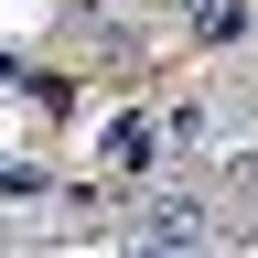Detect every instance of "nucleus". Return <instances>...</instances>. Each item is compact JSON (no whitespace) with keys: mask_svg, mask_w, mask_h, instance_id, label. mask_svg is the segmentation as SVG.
Here are the masks:
<instances>
[{"mask_svg":"<svg viewBox=\"0 0 258 258\" xmlns=\"http://www.w3.org/2000/svg\"><path fill=\"white\" fill-rule=\"evenodd\" d=\"M247 32V0H205V11H194V43H237Z\"/></svg>","mask_w":258,"mask_h":258,"instance_id":"nucleus-3","label":"nucleus"},{"mask_svg":"<svg viewBox=\"0 0 258 258\" xmlns=\"http://www.w3.org/2000/svg\"><path fill=\"white\" fill-rule=\"evenodd\" d=\"M161 161H172V140H161L151 108H118L108 129H97V172L108 183H140V172H161Z\"/></svg>","mask_w":258,"mask_h":258,"instance_id":"nucleus-1","label":"nucleus"},{"mask_svg":"<svg viewBox=\"0 0 258 258\" xmlns=\"http://www.w3.org/2000/svg\"><path fill=\"white\" fill-rule=\"evenodd\" d=\"M161 140H172V161H205V140H215V108H205V97H183V108L161 118Z\"/></svg>","mask_w":258,"mask_h":258,"instance_id":"nucleus-2","label":"nucleus"},{"mask_svg":"<svg viewBox=\"0 0 258 258\" xmlns=\"http://www.w3.org/2000/svg\"><path fill=\"white\" fill-rule=\"evenodd\" d=\"M161 11H205V0H161Z\"/></svg>","mask_w":258,"mask_h":258,"instance_id":"nucleus-5","label":"nucleus"},{"mask_svg":"<svg viewBox=\"0 0 258 258\" xmlns=\"http://www.w3.org/2000/svg\"><path fill=\"white\" fill-rule=\"evenodd\" d=\"M129 258H194V247H172V237H151V226H129Z\"/></svg>","mask_w":258,"mask_h":258,"instance_id":"nucleus-4","label":"nucleus"},{"mask_svg":"<svg viewBox=\"0 0 258 258\" xmlns=\"http://www.w3.org/2000/svg\"><path fill=\"white\" fill-rule=\"evenodd\" d=\"M22 258H43V247H22Z\"/></svg>","mask_w":258,"mask_h":258,"instance_id":"nucleus-6","label":"nucleus"}]
</instances>
